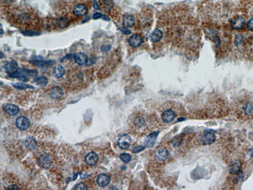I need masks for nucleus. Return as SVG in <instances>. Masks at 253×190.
<instances>
[{
  "label": "nucleus",
  "instance_id": "1",
  "mask_svg": "<svg viewBox=\"0 0 253 190\" xmlns=\"http://www.w3.org/2000/svg\"><path fill=\"white\" fill-rule=\"evenodd\" d=\"M38 74V71L36 69L19 68L8 75L11 78H17L22 81L26 82L29 80V77L36 76Z\"/></svg>",
  "mask_w": 253,
  "mask_h": 190
},
{
  "label": "nucleus",
  "instance_id": "2",
  "mask_svg": "<svg viewBox=\"0 0 253 190\" xmlns=\"http://www.w3.org/2000/svg\"><path fill=\"white\" fill-rule=\"evenodd\" d=\"M31 63L33 64L38 67H43L46 66L52 65L56 62L54 60L50 59V60H44V58L42 56H34L31 59Z\"/></svg>",
  "mask_w": 253,
  "mask_h": 190
},
{
  "label": "nucleus",
  "instance_id": "3",
  "mask_svg": "<svg viewBox=\"0 0 253 190\" xmlns=\"http://www.w3.org/2000/svg\"><path fill=\"white\" fill-rule=\"evenodd\" d=\"M216 139L215 134L211 131L204 132L201 138V142L204 145H209L213 144Z\"/></svg>",
  "mask_w": 253,
  "mask_h": 190
},
{
  "label": "nucleus",
  "instance_id": "4",
  "mask_svg": "<svg viewBox=\"0 0 253 190\" xmlns=\"http://www.w3.org/2000/svg\"><path fill=\"white\" fill-rule=\"evenodd\" d=\"M73 58L75 63L79 65H85L89 62L88 56L83 52H78L74 54Z\"/></svg>",
  "mask_w": 253,
  "mask_h": 190
},
{
  "label": "nucleus",
  "instance_id": "5",
  "mask_svg": "<svg viewBox=\"0 0 253 190\" xmlns=\"http://www.w3.org/2000/svg\"><path fill=\"white\" fill-rule=\"evenodd\" d=\"M132 143L131 137L127 134H124L119 138L118 144L119 147L123 150H127L129 148Z\"/></svg>",
  "mask_w": 253,
  "mask_h": 190
},
{
  "label": "nucleus",
  "instance_id": "6",
  "mask_svg": "<svg viewBox=\"0 0 253 190\" xmlns=\"http://www.w3.org/2000/svg\"><path fill=\"white\" fill-rule=\"evenodd\" d=\"M30 125V122L28 118L21 116L17 118L16 121V125L18 128L21 130H25L28 128Z\"/></svg>",
  "mask_w": 253,
  "mask_h": 190
},
{
  "label": "nucleus",
  "instance_id": "7",
  "mask_svg": "<svg viewBox=\"0 0 253 190\" xmlns=\"http://www.w3.org/2000/svg\"><path fill=\"white\" fill-rule=\"evenodd\" d=\"M239 107L240 111H241L245 116H250L253 113V103L250 100H246L241 103Z\"/></svg>",
  "mask_w": 253,
  "mask_h": 190
},
{
  "label": "nucleus",
  "instance_id": "8",
  "mask_svg": "<svg viewBox=\"0 0 253 190\" xmlns=\"http://www.w3.org/2000/svg\"><path fill=\"white\" fill-rule=\"evenodd\" d=\"M159 131L154 132L149 135L144 141V145L147 148H152L154 146L159 134Z\"/></svg>",
  "mask_w": 253,
  "mask_h": 190
},
{
  "label": "nucleus",
  "instance_id": "9",
  "mask_svg": "<svg viewBox=\"0 0 253 190\" xmlns=\"http://www.w3.org/2000/svg\"><path fill=\"white\" fill-rule=\"evenodd\" d=\"M110 181V177L106 174H100L97 177V183L101 187H105L109 185Z\"/></svg>",
  "mask_w": 253,
  "mask_h": 190
},
{
  "label": "nucleus",
  "instance_id": "10",
  "mask_svg": "<svg viewBox=\"0 0 253 190\" xmlns=\"http://www.w3.org/2000/svg\"><path fill=\"white\" fill-rule=\"evenodd\" d=\"M143 43V39L139 35L135 34L129 37V44L132 47H139Z\"/></svg>",
  "mask_w": 253,
  "mask_h": 190
},
{
  "label": "nucleus",
  "instance_id": "11",
  "mask_svg": "<svg viewBox=\"0 0 253 190\" xmlns=\"http://www.w3.org/2000/svg\"><path fill=\"white\" fill-rule=\"evenodd\" d=\"M246 21L242 17H237L234 18L231 22V26L235 29L239 30L243 28L245 26Z\"/></svg>",
  "mask_w": 253,
  "mask_h": 190
},
{
  "label": "nucleus",
  "instance_id": "12",
  "mask_svg": "<svg viewBox=\"0 0 253 190\" xmlns=\"http://www.w3.org/2000/svg\"><path fill=\"white\" fill-rule=\"evenodd\" d=\"M88 8L84 4H78L73 8V13L76 16L82 17L87 13Z\"/></svg>",
  "mask_w": 253,
  "mask_h": 190
},
{
  "label": "nucleus",
  "instance_id": "13",
  "mask_svg": "<svg viewBox=\"0 0 253 190\" xmlns=\"http://www.w3.org/2000/svg\"><path fill=\"white\" fill-rule=\"evenodd\" d=\"M4 69L8 75L14 72L18 69V65L16 60L13 59L10 62L5 64Z\"/></svg>",
  "mask_w": 253,
  "mask_h": 190
},
{
  "label": "nucleus",
  "instance_id": "14",
  "mask_svg": "<svg viewBox=\"0 0 253 190\" xmlns=\"http://www.w3.org/2000/svg\"><path fill=\"white\" fill-rule=\"evenodd\" d=\"M176 116L175 112L171 110H166L162 115V119L165 123L171 122Z\"/></svg>",
  "mask_w": 253,
  "mask_h": 190
},
{
  "label": "nucleus",
  "instance_id": "15",
  "mask_svg": "<svg viewBox=\"0 0 253 190\" xmlns=\"http://www.w3.org/2000/svg\"><path fill=\"white\" fill-rule=\"evenodd\" d=\"M4 110L10 116H14L19 112V108L13 104H8L4 106Z\"/></svg>",
  "mask_w": 253,
  "mask_h": 190
},
{
  "label": "nucleus",
  "instance_id": "16",
  "mask_svg": "<svg viewBox=\"0 0 253 190\" xmlns=\"http://www.w3.org/2000/svg\"><path fill=\"white\" fill-rule=\"evenodd\" d=\"M99 160V157L94 152H90L86 155L85 161L89 166H94L97 164Z\"/></svg>",
  "mask_w": 253,
  "mask_h": 190
},
{
  "label": "nucleus",
  "instance_id": "17",
  "mask_svg": "<svg viewBox=\"0 0 253 190\" xmlns=\"http://www.w3.org/2000/svg\"><path fill=\"white\" fill-rule=\"evenodd\" d=\"M65 70L63 65L58 64L53 67V73L54 77L57 78H61L64 75Z\"/></svg>",
  "mask_w": 253,
  "mask_h": 190
},
{
  "label": "nucleus",
  "instance_id": "18",
  "mask_svg": "<svg viewBox=\"0 0 253 190\" xmlns=\"http://www.w3.org/2000/svg\"><path fill=\"white\" fill-rule=\"evenodd\" d=\"M63 95V89L59 86L54 87L50 91V95L53 99H57L61 98Z\"/></svg>",
  "mask_w": 253,
  "mask_h": 190
},
{
  "label": "nucleus",
  "instance_id": "19",
  "mask_svg": "<svg viewBox=\"0 0 253 190\" xmlns=\"http://www.w3.org/2000/svg\"><path fill=\"white\" fill-rule=\"evenodd\" d=\"M70 21L66 17H61L56 20L55 24L58 27L60 28H65L69 25Z\"/></svg>",
  "mask_w": 253,
  "mask_h": 190
},
{
  "label": "nucleus",
  "instance_id": "20",
  "mask_svg": "<svg viewBox=\"0 0 253 190\" xmlns=\"http://www.w3.org/2000/svg\"><path fill=\"white\" fill-rule=\"evenodd\" d=\"M169 155V152L167 149H162L157 151L156 157L160 161H164L167 159Z\"/></svg>",
  "mask_w": 253,
  "mask_h": 190
},
{
  "label": "nucleus",
  "instance_id": "21",
  "mask_svg": "<svg viewBox=\"0 0 253 190\" xmlns=\"http://www.w3.org/2000/svg\"><path fill=\"white\" fill-rule=\"evenodd\" d=\"M163 34L162 31L159 29H156L151 35V40L152 42L155 43L160 41L162 38Z\"/></svg>",
  "mask_w": 253,
  "mask_h": 190
},
{
  "label": "nucleus",
  "instance_id": "22",
  "mask_svg": "<svg viewBox=\"0 0 253 190\" xmlns=\"http://www.w3.org/2000/svg\"><path fill=\"white\" fill-rule=\"evenodd\" d=\"M123 21V26L125 27V28L132 27L134 24V18L131 16H124Z\"/></svg>",
  "mask_w": 253,
  "mask_h": 190
},
{
  "label": "nucleus",
  "instance_id": "23",
  "mask_svg": "<svg viewBox=\"0 0 253 190\" xmlns=\"http://www.w3.org/2000/svg\"><path fill=\"white\" fill-rule=\"evenodd\" d=\"M240 168H241V163L239 161H236L233 162V163L230 165V173L233 174L237 173L238 171L240 170Z\"/></svg>",
  "mask_w": 253,
  "mask_h": 190
},
{
  "label": "nucleus",
  "instance_id": "24",
  "mask_svg": "<svg viewBox=\"0 0 253 190\" xmlns=\"http://www.w3.org/2000/svg\"><path fill=\"white\" fill-rule=\"evenodd\" d=\"M12 85L15 88L18 89H34V87L33 86L29 85V84L23 83H12Z\"/></svg>",
  "mask_w": 253,
  "mask_h": 190
},
{
  "label": "nucleus",
  "instance_id": "25",
  "mask_svg": "<svg viewBox=\"0 0 253 190\" xmlns=\"http://www.w3.org/2000/svg\"><path fill=\"white\" fill-rule=\"evenodd\" d=\"M26 146L30 149H35L37 146V142L36 140L33 137H29L25 141Z\"/></svg>",
  "mask_w": 253,
  "mask_h": 190
},
{
  "label": "nucleus",
  "instance_id": "26",
  "mask_svg": "<svg viewBox=\"0 0 253 190\" xmlns=\"http://www.w3.org/2000/svg\"><path fill=\"white\" fill-rule=\"evenodd\" d=\"M35 82H36L37 84L40 86L44 87L47 85L48 80L47 77L42 76H40V77L36 78L35 79Z\"/></svg>",
  "mask_w": 253,
  "mask_h": 190
},
{
  "label": "nucleus",
  "instance_id": "27",
  "mask_svg": "<svg viewBox=\"0 0 253 190\" xmlns=\"http://www.w3.org/2000/svg\"><path fill=\"white\" fill-rule=\"evenodd\" d=\"M20 32L22 34L25 36H39L41 34V33L40 32L30 30H23Z\"/></svg>",
  "mask_w": 253,
  "mask_h": 190
},
{
  "label": "nucleus",
  "instance_id": "28",
  "mask_svg": "<svg viewBox=\"0 0 253 190\" xmlns=\"http://www.w3.org/2000/svg\"><path fill=\"white\" fill-rule=\"evenodd\" d=\"M183 143V137L180 135L175 136L172 141V145L175 147L180 146Z\"/></svg>",
  "mask_w": 253,
  "mask_h": 190
},
{
  "label": "nucleus",
  "instance_id": "29",
  "mask_svg": "<svg viewBox=\"0 0 253 190\" xmlns=\"http://www.w3.org/2000/svg\"><path fill=\"white\" fill-rule=\"evenodd\" d=\"M120 159L125 163H127L131 162V156L127 153H124L120 156Z\"/></svg>",
  "mask_w": 253,
  "mask_h": 190
},
{
  "label": "nucleus",
  "instance_id": "30",
  "mask_svg": "<svg viewBox=\"0 0 253 190\" xmlns=\"http://www.w3.org/2000/svg\"><path fill=\"white\" fill-rule=\"evenodd\" d=\"M113 7V3L110 0H105L104 1V8L105 11H109Z\"/></svg>",
  "mask_w": 253,
  "mask_h": 190
},
{
  "label": "nucleus",
  "instance_id": "31",
  "mask_svg": "<svg viewBox=\"0 0 253 190\" xmlns=\"http://www.w3.org/2000/svg\"><path fill=\"white\" fill-rule=\"evenodd\" d=\"M144 149L145 146H138L134 147L133 152L136 154V153H138V152L143 151V150H144Z\"/></svg>",
  "mask_w": 253,
  "mask_h": 190
},
{
  "label": "nucleus",
  "instance_id": "32",
  "mask_svg": "<svg viewBox=\"0 0 253 190\" xmlns=\"http://www.w3.org/2000/svg\"><path fill=\"white\" fill-rule=\"evenodd\" d=\"M76 190H87V187L85 184L83 183H80L76 186Z\"/></svg>",
  "mask_w": 253,
  "mask_h": 190
},
{
  "label": "nucleus",
  "instance_id": "33",
  "mask_svg": "<svg viewBox=\"0 0 253 190\" xmlns=\"http://www.w3.org/2000/svg\"><path fill=\"white\" fill-rule=\"evenodd\" d=\"M247 28L250 31H253V18L250 19L248 22Z\"/></svg>",
  "mask_w": 253,
  "mask_h": 190
},
{
  "label": "nucleus",
  "instance_id": "34",
  "mask_svg": "<svg viewBox=\"0 0 253 190\" xmlns=\"http://www.w3.org/2000/svg\"><path fill=\"white\" fill-rule=\"evenodd\" d=\"M111 49V46L110 45H107V46H102L101 47V50L102 52H109Z\"/></svg>",
  "mask_w": 253,
  "mask_h": 190
},
{
  "label": "nucleus",
  "instance_id": "35",
  "mask_svg": "<svg viewBox=\"0 0 253 190\" xmlns=\"http://www.w3.org/2000/svg\"><path fill=\"white\" fill-rule=\"evenodd\" d=\"M103 16V13H96L94 14L93 18L94 20H97V19H99L100 18H102Z\"/></svg>",
  "mask_w": 253,
  "mask_h": 190
},
{
  "label": "nucleus",
  "instance_id": "36",
  "mask_svg": "<svg viewBox=\"0 0 253 190\" xmlns=\"http://www.w3.org/2000/svg\"><path fill=\"white\" fill-rule=\"evenodd\" d=\"M93 6L94 9L97 10H100V7H99V5L98 4L96 0H94L93 2Z\"/></svg>",
  "mask_w": 253,
  "mask_h": 190
},
{
  "label": "nucleus",
  "instance_id": "37",
  "mask_svg": "<svg viewBox=\"0 0 253 190\" xmlns=\"http://www.w3.org/2000/svg\"><path fill=\"white\" fill-rule=\"evenodd\" d=\"M137 120H138V121H136V123H137L138 125L141 126V125L144 124V120L143 119V118H142V119H141V118H138V119H137Z\"/></svg>",
  "mask_w": 253,
  "mask_h": 190
},
{
  "label": "nucleus",
  "instance_id": "38",
  "mask_svg": "<svg viewBox=\"0 0 253 190\" xmlns=\"http://www.w3.org/2000/svg\"><path fill=\"white\" fill-rule=\"evenodd\" d=\"M8 189H20V188L18 186L15 185H12L8 187Z\"/></svg>",
  "mask_w": 253,
  "mask_h": 190
},
{
  "label": "nucleus",
  "instance_id": "39",
  "mask_svg": "<svg viewBox=\"0 0 253 190\" xmlns=\"http://www.w3.org/2000/svg\"><path fill=\"white\" fill-rule=\"evenodd\" d=\"M122 32L126 35H129L131 33V31L129 30L128 29H124L122 30Z\"/></svg>",
  "mask_w": 253,
  "mask_h": 190
},
{
  "label": "nucleus",
  "instance_id": "40",
  "mask_svg": "<svg viewBox=\"0 0 253 190\" xmlns=\"http://www.w3.org/2000/svg\"><path fill=\"white\" fill-rule=\"evenodd\" d=\"M103 19L104 20H105V21H110V18H109L108 16H106V15H103Z\"/></svg>",
  "mask_w": 253,
  "mask_h": 190
},
{
  "label": "nucleus",
  "instance_id": "41",
  "mask_svg": "<svg viewBox=\"0 0 253 190\" xmlns=\"http://www.w3.org/2000/svg\"><path fill=\"white\" fill-rule=\"evenodd\" d=\"M250 155H251V157H253V148L250 150Z\"/></svg>",
  "mask_w": 253,
  "mask_h": 190
},
{
  "label": "nucleus",
  "instance_id": "42",
  "mask_svg": "<svg viewBox=\"0 0 253 190\" xmlns=\"http://www.w3.org/2000/svg\"><path fill=\"white\" fill-rule=\"evenodd\" d=\"M3 52H1V59H3V58L4 57V56H3Z\"/></svg>",
  "mask_w": 253,
  "mask_h": 190
},
{
  "label": "nucleus",
  "instance_id": "43",
  "mask_svg": "<svg viewBox=\"0 0 253 190\" xmlns=\"http://www.w3.org/2000/svg\"><path fill=\"white\" fill-rule=\"evenodd\" d=\"M4 33V31L2 29H1V34H3Z\"/></svg>",
  "mask_w": 253,
  "mask_h": 190
}]
</instances>
